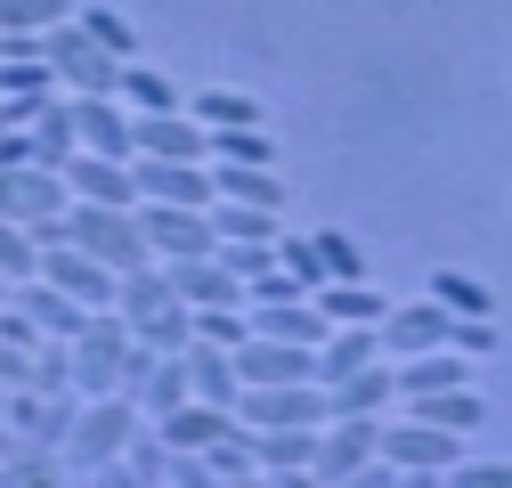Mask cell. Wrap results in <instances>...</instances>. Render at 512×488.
<instances>
[{
    "label": "cell",
    "mask_w": 512,
    "mask_h": 488,
    "mask_svg": "<svg viewBox=\"0 0 512 488\" xmlns=\"http://www.w3.org/2000/svg\"><path fill=\"white\" fill-rule=\"evenodd\" d=\"M139 399L131 391H98V399H82L74 407V432H66V472H106L122 448H131V432H139Z\"/></svg>",
    "instance_id": "cell-1"
},
{
    "label": "cell",
    "mask_w": 512,
    "mask_h": 488,
    "mask_svg": "<svg viewBox=\"0 0 512 488\" xmlns=\"http://www.w3.org/2000/svg\"><path fill=\"white\" fill-rule=\"evenodd\" d=\"M66 204H74L66 171H49V163H0V220H17L41 244H57V236H66Z\"/></svg>",
    "instance_id": "cell-2"
},
{
    "label": "cell",
    "mask_w": 512,
    "mask_h": 488,
    "mask_svg": "<svg viewBox=\"0 0 512 488\" xmlns=\"http://www.w3.org/2000/svg\"><path fill=\"white\" fill-rule=\"evenodd\" d=\"M66 244H82L90 261H106L114 277L155 261L147 236H139V204H66Z\"/></svg>",
    "instance_id": "cell-3"
},
{
    "label": "cell",
    "mask_w": 512,
    "mask_h": 488,
    "mask_svg": "<svg viewBox=\"0 0 512 488\" xmlns=\"http://www.w3.org/2000/svg\"><path fill=\"white\" fill-rule=\"evenodd\" d=\"M374 456L391 464L399 480H447V464L464 456V432H447V423H423V415H407V423H391V415H382Z\"/></svg>",
    "instance_id": "cell-4"
},
{
    "label": "cell",
    "mask_w": 512,
    "mask_h": 488,
    "mask_svg": "<svg viewBox=\"0 0 512 488\" xmlns=\"http://www.w3.org/2000/svg\"><path fill=\"white\" fill-rule=\"evenodd\" d=\"M41 57H49V74H57V90H66V98H106V90L122 82V57H106L74 17L41 33Z\"/></svg>",
    "instance_id": "cell-5"
},
{
    "label": "cell",
    "mask_w": 512,
    "mask_h": 488,
    "mask_svg": "<svg viewBox=\"0 0 512 488\" xmlns=\"http://www.w3.org/2000/svg\"><path fill=\"white\" fill-rule=\"evenodd\" d=\"M374 432H382V415H326L317 423V448H309V480L350 488L374 464Z\"/></svg>",
    "instance_id": "cell-6"
},
{
    "label": "cell",
    "mask_w": 512,
    "mask_h": 488,
    "mask_svg": "<svg viewBox=\"0 0 512 488\" xmlns=\"http://www.w3.org/2000/svg\"><path fill=\"white\" fill-rule=\"evenodd\" d=\"M236 423L277 432V423H326V383H244L236 391Z\"/></svg>",
    "instance_id": "cell-7"
},
{
    "label": "cell",
    "mask_w": 512,
    "mask_h": 488,
    "mask_svg": "<svg viewBox=\"0 0 512 488\" xmlns=\"http://www.w3.org/2000/svg\"><path fill=\"white\" fill-rule=\"evenodd\" d=\"M139 236H147V253L155 261H196V253H212V212H196V204H139Z\"/></svg>",
    "instance_id": "cell-8"
},
{
    "label": "cell",
    "mask_w": 512,
    "mask_h": 488,
    "mask_svg": "<svg viewBox=\"0 0 512 488\" xmlns=\"http://www.w3.org/2000/svg\"><path fill=\"white\" fill-rule=\"evenodd\" d=\"M131 179H139V204H196L212 212V163H171V155H131Z\"/></svg>",
    "instance_id": "cell-9"
},
{
    "label": "cell",
    "mask_w": 512,
    "mask_h": 488,
    "mask_svg": "<svg viewBox=\"0 0 512 488\" xmlns=\"http://www.w3.org/2000/svg\"><path fill=\"white\" fill-rule=\"evenodd\" d=\"M131 155H171V163H212V131L187 106L171 114H131Z\"/></svg>",
    "instance_id": "cell-10"
},
{
    "label": "cell",
    "mask_w": 512,
    "mask_h": 488,
    "mask_svg": "<svg viewBox=\"0 0 512 488\" xmlns=\"http://www.w3.org/2000/svg\"><path fill=\"white\" fill-rule=\"evenodd\" d=\"M33 277L66 285L82 310H114V269H106V261H90L82 244H66V236H57V244H41V269H33Z\"/></svg>",
    "instance_id": "cell-11"
},
{
    "label": "cell",
    "mask_w": 512,
    "mask_h": 488,
    "mask_svg": "<svg viewBox=\"0 0 512 488\" xmlns=\"http://www.w3.org/2000/svg\"><path fill=\"white\" fill-rule=\"evenodd\" d=\"M236 375L244 383H317V350L309 342H277V334H244L236 342Z\"/></svg>",
    "instance_id": "cell-12"
},
{
    "label": "cell",
    "mask_w": 512,
    "mask_h": 488,
    "mask_svg": "<svg viewBox=\"0 0 512 488\" xmlns=\"http://www.w3.org/2000/svg\"><path fill=\"white\" fill-rule=\"evenodd\" d=\"M382 358H415V350H439L447 342V310L431 293H415V301H391V310H382Z\"/></svg>",
    "instance_id": "cell-13"
},
{
    "label": "cell",
    "mask_w": 512,
    "mask_h": 488,
    "mask_svg": "<svg viewBox=\"0 0 512 488\" xmlns=\"http://www.w3.org/2000/svg\"><path fill=\"white\" fill-rule=\"evenodd\" d=\"M66 188H74V204H139L131 155H90V147H74V163H66Z\"/></svg>",
    "instance_id": "cell-14"
},
{
    "label": "cell",
    "mask_w": 512,
    "mask_h": 488,
    "mask_svg": "<svg viewBox=\"0 0 512 488\" xmlns=\"http://www.w3.org/2000/svg\"><path fill=\"white\" fill-rule=\"evenodd\" d=\"M9 301H17V310L49 334V342H74L82 326H90V310H82V301L66 293V285H49V277H25V285H9Z\"/></svg>",
    "instance_id": "cell-15"
},
{
    "label": "cell",
    "mask_w": 512,
    "mask_h": 488,
    "mask_svg": "<svg viewBox=\"0 0 512 488\" xmlns=\"http://www.w3.org/2000/svg\"><path fill=\"white\" fill-rule=\"evenodd\" d=\"M399 407V375H391V358H366L358 375L326 383V415H391Z\"/></svg>",
    "instance_id": "cell-16"
},
{
    "label": "cell",
    "mask_w": 512,
    "mask_h": 488,
    "mask_svg": "<svg viewBox=\"0 0 512 488\" xmlns=\"http://www.w3.org/2000/svg\"><path fill=\"white\" fill-rule=\"evenodd\" d=\"M171 269V293L187 310H220V301H244V277L220 261V253H196V261H163Z\"/></svg>",
    "instance_id": "cell-17"
},
{
    "label": "cell",
    "mask_w": 512,
    "mask_h": 488,
    "mask_svg": "<svg viewBox=\"0 0 512 488\" xmlns=\"http://www.w3.org/2000/svg\"><path fill=\"white\" fill-rule=\"evenodd\" d=\"M244 318H252V334H277V342H326V310H317L309 293H285V301H244Z\"/></svg>",
    "instance_id": "cell-18"
},
{
    "label": "cell",
    "mask_w": 512,
    "mask_h": 488,
    "mask_svg": "<svg viewBox=\"0 0 512 488\" xmlns=\"http://www.w3.org/2000/svg\"><path fill=\"white\" fill-rule=\"evenodd\" d=\"M74 139L90 155H131V106H122L114 90L106 98H74Z\"/></svg>",
    "instance_id": "cell-19"
},
{
    "label": "cell",
    "mask_w": 512,
    "mask_h": 488,
    "mask_svg": "<svg viewBox=\"0 0 512 488\" xmlns=\"http://www.w3.org/2000/svg\"><path fill=\"white\" fill-rule=\"evenodd\" d=\"M309 448H317V423H277V432H252V464L269 480H309Z\"/></svg>",
    "instance_id": "cell-20"
},
{
    "label": "cell",
    "mask_w": 512,
    "mask_h": 488,
    "mask_svg": "<svg viewBox=\"0 0 512 488\" xmlns=\"http://www.w3.org/2000/svg\"><path fill=\"white\" fill-rule=\"evenodd\" d=\"M391 375H399V399H423V391H447V383H472V358L464 350H415V358H391Z\"/></svg>",
    "instance_id": "cell-21"
},
{
    "label": "cell",
    "mask_w": 512,
    "mask_h": 488,
    "mask_svg": "<svg viewBox=\"0 0 512 488\" xmlns=\"http://www.w3.org/2000/svg\"><path fill=\"white\" fill-rule=\"evenodd\" d=\"M179 358H187V391H196V399L236 407V391H244V375H236V350H220V342H187Z\"/></svg>",
    "instance_id": "cell-22"
},
{
    "label": "cell",
    "mask_w": 512,
    "mask_h": 488,
    "mask_svg": "<svg viewBox=\"0 0 512 488\" xmlns=\"http://www.w3.org/2000/svg\"><path fill=\"white\" fill-rule=\"evenodd\" d=\"M25 139H33V163L66 171V163H74V147H82V139H74V98H66V90H57V98H41V114L25 122Z\"/></svg>",
    "instance_id": "cell-23"
},
{
    "label": "cell",
    "mask_w": 512,
    "mask_h": 488,
    "mask_svg": "<svg viewBox=\"0 0 512 488\" xmlns=\"http://www.w3.org/2000/svg\"><path fill=\"white\" fill-rule=\"evenodd\" d=\"M309 301L326 310V326H382V310H391V301H382L366 277H334V285H317Z\"/></svg>",
    "instance_id": "cell-24"
},
{
    "label": "cell",
    "mask_w": 512,
    "mask_h": 488,
    "mask_svg": "<svg viewBox=\"0 0 512 488\" xmlns=\"http://www.w3.org/2000/svg\"><path fill=\"white\" fill-rule=\"evenodd\" d=\"M366 358H382V334H374V326H326V342H317V383L358 375Z\"/></svg>",
    "instance_id": "cell-25"
},
{
    "label": "cell",
    "mask_w": 512,
    "mask_h": 488,
    "mask_svg": "<svg viewBox=\"0 0 512 488\" xmlns=\"http://www.w3.org/2000/svg\"><path fill=\"white\" fill-rule=\"evenodd\" d=\"M212 188L236 196V204H269V212H285V171H277V163H212Z\"/></svg>",
    "instance_id": "cell-26"
},
{
    "label": "cell",
    "mask_w": 512,
    "mask_h": 488,
    "mask_svg": "<svg viewBox=\"0 0 512 488\" xmlns=\"http://www.w3.org/2000/svg\"><path fill=\"white\" fill-rule=\"evenodd\" d=\"M131 399H139V415H147V423H155V415H171V407L187 399V358H179V350H155V358H147V375L131 383Z\"/></svg>",
    "instance_id": "cell-27"
},
{
    "label": "cell",
    "mask_w": 512,
    "mask_h": 488,
    "mask_svg": "<svg viewBox=\"0 0 512 488\" xmlns=\"http://www.w3.org/2000/svg\"><path fill=\"white\" fill-rule=\"evenodd\" d=\"M407 415H423V423H447V432H472V423H488V399L472 391V383H447V391H423V399H399Z\"/></svg>",
    "instance_id": "cell-28"
},
{
    "label": "cell",
    "mask_w": 512,
    "mask_h": 488,
    "mask_svg": "<svg viewBox=\"0 0 512 488\" xmlns=\"http://www.w3.org/2000/svg\"><path fill=\"white\" fill-rule=\"evenodd\" d=\"M114 98L131 106V114H171V106H187V90H179L171 74H155V66H139V57H131V66H122V82H114Z\"/></svg>",
    "instance_id": "cell-29"
},
{
    "label": "cell",
    "mask_w": 512,
    "mask_h": 488,
    "mask_svg": "<svg viewBox=\"0 0 512 488\" xmlns=\"http://www.w3.org/2000/svg\"><path fill=\"white\" fill-rule=\"evenodd\" d=\"M423 293L439 301L447 318H496V293H488L472 269H431V285H423Z\"/></svg>",
    "instance_id": "cell-30"
},
{
    "label": "cell",
    "mask_w": 512,
    "mask_h": 488,
    "mask_svg": "<svg viewBox=\"0 0 512 488\" xmlns=\"http://www.w3.org/2000/svg\"><path fill=\"white\" fill-rule=\"evenodd\" d=\"M187 114H196L204 131H244V122H269L261 98H244V90H196V98H187Z\"/></svg>",
    "instance_id": "cell-31"
},
{
    "label": "cell",
    "mask_w": 512,
    "mask_h": 488,
    "mask_svg": "<svg viewBox=\"0 0 512 488\" xmlns=\"http://www.w3.org/2000/svg\"><path fill=\"white\" fill-rule=\"evenodd\" d=\"M131 334H139L147 350H187V342H196V310H187V301H163V310H147Z\"/></svg>",
    "instance_id": "cell-32"
},
{
    "label": "cell",
    "mask_w": 512,
    "mask_h": 488,
    "mask_svg": "<svg viewBox=\"0 0 512 488\" xmlns=\"http://www.w3.org/2000/svg\"><path fill=\"white\" fill-rule=\"evenodd\" d=\"M204 472L212 480H252V472H261V464H252V423H228V432L204 448Z\"/></svg>",
    "instance_id": "cell-33"
},
{
    "label": "cell",
    "mask_w": 512,
    "mask_h": 488,
    "mask_svg": "<svg viewBox=\"0 0 512 488\" xmlns=\"http://www.w3.org/2000/svg\"><path fill=\"white\" fill-rule=\"evenodd\" d=\"M74 25H82L106 57H122V66L139 57V33H131V17H122V9H74Z\"/></svg>",
    "instance_id": "cell-34"
},
{
    "label": "cell",
    "mask_w": 512,
    "mask_h": 488,
    "mask_svg": "<svg viewBox=\"0 0 512 488\" xmlns=\"http://www.w3.org/2000/svg\"><path fill=\"white\" fill-rule=\"evenodd\" d=\"M212 163H277L269 122H244V131H212Z\"/></svg>",
    "instance_id": "cell-35"
},
{
    "label": "cell",
    "mask_w": 512,
    "mask_h": 488,
    "mask_svg": "<svg viewBox=\"0 0 512 488\" xmlns=\"http://www.w3.org/2000/svg\"><path fill=\"white\" fill-rule=\"evenodd\" d=\"M57 90V74H49V57L33 49V57H0V98H49Z\"/></svg>",
    "instance_id": "cell-36"
},
{
    "label": "cell",
    "mask_w": 512,
    "mask_h": 488,
    "mask_svg": "<svg viewBox=\"0 0 512 488\" xmlns=\"http://www.w3.org/2000/svg\"><path fill=\"white\" fill-rule=\"evenodd\" d=\"M66 17H74V0H0V33H49Z\"/></svg>",
    "instance_id": "cell-37"
},
{
    "label": "cell",
    "mask_w": 512,
    "mask_h": 488,
    "mask_svg": "<svg viewBox=\"0 0 512 488\" xmlns=\"http://www.w3.org/2000/svg\"><path fill=\"white\" fill-rule=\"evenodd\" d=\"M33 269H41V236H33V228H17V220H0V277L25 285Z\"/></svg>",
    "instance_id": "cell-38"
},
{
    "label": "cell",
    "mask_w": 512,
    "mask_h": 488,
    "mask_svg": "<svg viewBox=\"0 0 512 488\" xmlns=\"http://www.w3.org/2000/svg\"><path fill=\"white\" fill-rule=\"evenodd\" d=\"M317 261H326V285L334 277H366V253H358L350 228H317Z\"/></svg>",
    "instance_id": "cell-39"
},
{
    "label": "cell",
    "mask_w": 512,
    "mask_h": 488,
    "mask_svg": "<svg viewBox=\"0 0 512 488\" xmlns=\"http://www.w3.org/2000/svg\"><path fill=\"white\" fill-rule=\"evenodd\" d=\"M277 269H293L309 293L326 285V261H317V236H293V228H277Z\"/></svg>",
    "instance_id": "cell-40"
},
{
    "label": "cell",
    "mask_w": 512,
    "mask_h": 488,
    "mask_svg": "<svg viewBox=\"0 0 512 488\" xmlns=\"http://www.w3.org/2000/svg\"><path fill=\"white\" fill-rule=\"evenodd\" d=\"M447 350H464V358H496V350H504V326H496V318H447Z\"/></svg>",
    "instance_id": "cell-41"
},
{
    "label": "cell",
    "mask_w": 512,
    "mask_h": 488,
    "mask_svg": "<svg viewBox=\"0 0 512 488\" xmlns=\"http://www.w3.org/2000/svg\"><path fill=\"white\" fill-rule=\"evenodd\" d=\"M0 342H9V350H33V342H49V334L17 310V301H0Z\"/></svg>",
    "instance_id": "cell-42"
},
{
    "label": "cell",
    "mask_w": 512,
    "mask_h": 488,
    "mask_svg": "<svg viewBox=\"0 0 512 488\" xmlns=\"http://www.w3.org/2000/svg\"><path fill=\"white\" fill-rule=\"evenodd\" d=\"M447 480H464V488H512V464H447Z\"/></svg>",
    "instance_id": "cell-43"
},
{
    "label": "cell",
    "mask_w": 512,
    "mask_h": 488,
    "mask_svg": "<svg viewBox=\"0 0 512 488\" xmlns=\"http://www.w3.org/2000/svg\"><path fill=\"white\" fill-rule=\"evenodd\" d=\"M0 163H33V139L17 131V122H9V131H0Z\"/></svg>",
    "instance_id": "cell-44"
},
{
    "label": "cell",
    "mask_w": 512,
    "mask_h": 488,
    "mask_svg": "<svg viewBox=\"0 0 512 488\" xmlns=\"http://www.w3.org/2000/svg\"><path fill=\"white\" fill-rule=\"evenodd\" d=\"M0 407H9V383H0Z\"/></svg>",
    "instance_id": "cell-45"
},
{
    "label": "cell",
    "mask_w": 512,
    "mask_h": 488,
    "mask_svg": "<svg viewBox=\"0 0 512 488\" xmlns=\"http://www.w3.org/2000/svg\"><path fill=\"white\" fill-rule=\"evenodd\" d=\"M0 301H9V277H0Z\"/></svg>",
    "instance_id": "cell-46"
},
{
    "label": "cell",
    "mask_w": 512,
    "mask_h": 488,
    "mask_svg": "<svg viewBox=\"0 0 512 488\" xmlns=\"http://www.w3.org/2000/svg\"><path fill=\"white\" fill-rule=\"evenodd\" d=\"M0 131H9V122H0Z\"/></svg>",
    "instance_id": "cell-47"
}]
</instances>
